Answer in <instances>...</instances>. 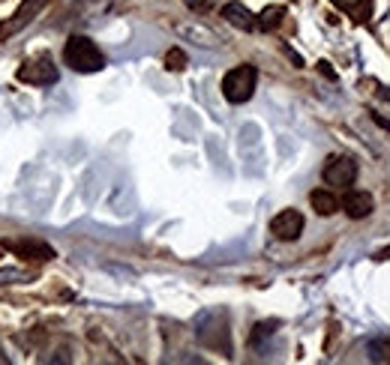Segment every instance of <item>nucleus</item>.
I'll return each mask as SVG.
<instances>
[{
	"mask_svg": "<svg viewBox=\"0 0 390 365\" xmlns=\"http://www.w3.org/2000/svg\"><path fill=\"white\" fill-rule=\"evenodd\" d=\"M63 63L72 72H81V75H90V72H99L105 66V54L99 51V45L87 36H69L67 45H63Z\"/></svg>",
	"mask_w": 390,
	"mask_h": 365,
	"instance_id": "obj_1",
	"label": "nucleus"
},
{
	"mask_svg": "<svg viewBox=\"0 0 390 365\" xmlns=\"http://www.w3.org/2000/svg\"><path fill=\"white\" fill-rule=\"evenodd\" d=\"M256 81H258V69L243 63V66H234L229 75L222 78V96L229 99L231 105H243L249 102L252 93H256Z\"/></svg>",
	"mask_w": 390,
	"mask_h": 365,
	"instance_id": "obj_2",
	"label": "nucleus"
},
{
	"mask_svg": "<svg viewBox=\"0 0 390 365\" xmlns=\"http://www.w3.org/2000/svg\"><path fill=\"white\" fill-rule=\"evenodd\" d=\"M198 339H202V344H207V348L229 353V324H225V315L222 312L198 315Z\"/></svg>",
	"mask_w": 390,
	"mask_h": 365,
	"instance_id": "obj_3",
	"label": "nucleus"
},
{
	"mask_svg": "<svg viewBox=\"0 0 390 365\" xmlns=\"http://www.w3.org/2000/svg\"><path fill=\"white\" fill-rule=\"evenodd\" d=\"M18 78L24 81V84H36V87H48L57 81V66L48 60V57H33L27 60L21 69H18Z\"/></svg>",
	"mask_w": 390,
	"mask_h": 365,
	"instance_id": "obj_4",
	"label": "nucleus"
},
{
	"mask_svg": "<svg viewBox=\"0 0 390 365\" xmlns=\"http://www.w3.org/2000/svg\"><path fill=\"white\" fill-rule=\"evenodd\" d=\"M45 6H48V0H24V3L15 9V15L9 18V21H3V24H0V42H3V39H9V36H15L18 30H21V27H27V24H30L36 15L42 12Z\"/></svg>",
	"mask_w": 390,
	"mask_h": 365,
	"instance_id": "obj_5",
	"label": "nucleus"
},
{
	"mask_svg": "<svg viewBox=\"0 0 390 365\" xmlns=\"http://www.w3.org/2000/svg\"><path fill=\"white\" fill-rule=\"evenodd\" d=\"M270 234L283 243H294L303 234V213L301 209H283L279 216H274L270 222Z\"/></svg>",
	"mask_w": 390,
	"mask_h": 365,
	"instance_id": "obj_6",
	"label": "nucleus"
},
{
	"mask_svg": "<svg viewBox=\"0 0 390 365\" xmlns=\"http://www.w3.org/2000/svg\"><path fill=\"white\" fill-rule=\"evenodd\" d=\"M357 177V162L355 159H346V156H337L328 162V168H324V180L330 182V186H351Z\"/></svg>",
	"mask_w": 390,
	"mask_h": 365,
	"instance_id": "obj_7",
	"label": "nucleus"
},
{
	"mask_svg": "<svg viewBox=\"0 0 390 365\" xmlns=\"http://www.w3.org/2000/svg\"><path fill=\"white\" fill-rule=\"evenodd\" d=\"M175 33L180 36V39H186V42L202 45V48H216V45H220V39H216L213 30H207V27L195 24V21H177L175 24Z\"/></svg>",
	"mask_w": 390,
	"mask_h": 365,
	"instance_id": "obj_8",
	"label": "nucleus"
},
{
	"mask_svg": "<svg viewBox=\"0 0 390 365\" xmlns=\"http://www.w3.org/2000/svg\"><path fill=\"white\" fill-rule=\"evenodd\" d=\"M9 252H15L21 261H51L54 258V249L51 245H45L39 240H15V243H6Z\"/></svg>",
	"mask_w": 390,
	"mask_h": 365,
	"instance_id": "obj_9",
	"label": "nucleus"
},
{
	"mask_svg": "<svg viewBox=\"0 0 390 365\" xmlns=\"http://www.w3.org/2000/svg\"><path fill=\"white\" fill-rule=\"evenodd\" d=\"M222 18L229 24L238 27V30H256V27H258V18L252 15L243 3H225L222 6Z\"/></svg>",
	"mask_w": 390,
	"mask_h": 365,
	"instance_id": "obj_10",
	"label": "nucleus"
},
{
	"mask_svg": "<svg viewBox=\"0 0 390 365\" xmlns=\"http://www.w3.org/2000/svg\"><path fill=\"white\" fill-rule=\"evenodd\" d=\"M342 207H346V213L351 218H366L373 213V195H366V191H348Z\"/></svg>",
	"mask_w": 390,
	"mask_h": 365,
	"instance_id": "obj_11",
	"label": "nucleus"
},
{
	"mask_svg": "<svg viewBox=\"0 0 390 365\" xmlns=\"http://www.w3.org/2000/svg\"><path fill=\"white\" fill-rule=\"evenodd\" d=\"M310 204H312V209L319 216H333L339 209V200L330 195V189H315L310 195Z\"/></svg>",
	"mask_w": 390,
	"mask_h": 365,
	"instance_id": "obj_12",
	"label": "nucleus"
},
{
	"mask_svg": "<svg viewBox=\"0 0 390 365\" xmlns=\"http://www.w3.org/2000/svg\"><path fill=\"white\" fill-rule=\"evenodd\" d=\"M283 18H285L283 6H267V9H261V15H258V27L261 30H276V27L283 24Z\"/></svg>",
	"mask_w": 390,
	"mask_h": 365,
	"instance_id": "obj_13",
	"label": "nucleus"
},
{
	"mask_svg": "<svg viewBox=\"0 0 390 365\" xmlns=\"http://www.w3.org/2000/svg\"><path fill=\"white\" fill-rule=\"evenodd\" d=\"M366 350L373 362H390V339H373L366 344Z\"/></svg>",
	"mask_w": 390,
	"mask_h": 365,
	"instance_id": "obj_14",
	"label": "nucleus"
},
{
	"mask_svg": "<svg viewBox=\"0 0 390 365\" xmlns=\"http://www.w3.org/2000/svg\"><path fill=\"white\" fill-rule=\"evenodd\" d=\"M166 69H171V72L186 69V54L180 51V48H171V51L166 54Z\"/></svg>",
	"mask_w": 390,
	"mask_h": 365,
	"instance_id": "obj_15",
	"label": "nucleus"
},
{
	"mask_svg": "<svg viewBox=\"0 0 390 365\" xmlns=\"http://www.w3.org/2000/svg\"><path fill=\"white\" fill-rule=\"evenodd\" d=\"M274 330H276V324H258V326H256V333H252V339H249V341H252V348H258V344L265 341L267 335H274Z\"/></svg>",
	"mask_w": 390,
	"mask_h": 365,
	"instance_id": "obj_16",
	"label": "nucleus"
},
{
	"mask_svg": "<svg viewBox=\"0 0 390 365\" xmlns=\"http://www.w3.org/2000/svg\"><path fill=\"white\" fill-rule=\"evenodd\" d=\"M184 3H186L189 9H204L207 3H211V0H184Z\"/></svg>",
	"mask_w": 390,
	"mask_h": 365,
	"instance_id": "obj_17",
	"label": "nucleus"
},
{
	"mask_svg": "<svg viewBox=\"0 0 390 365\" xmlns=\"http://www.w3.org/2000/svg\"><path fill=\"white\" fill-rule=\"evenodd\" d=\"M319 69H321V72H324V75H328V78H337V72L330 69V63H319Z\"/></svg>",
	"mask_w": 390,
	"mask_h": 365,
	"instance_id": "obj_18",
	"label": "nucleus"
},
{
	"mask_svg": "<svg viewBox=\"0 0 390 365\" xmlns=\"http://www.w3.org/2000/svg\"><path fill=\"white\" fill-rule=\"evenodd\" d=\"M382 96H384V99H390V87H382Z\"/></svg>",
	"mask_w": 390,
	"mask_h": 365,
	"instance_id": "obj_19",
	"label": "nucleus"
}]
</instances>
